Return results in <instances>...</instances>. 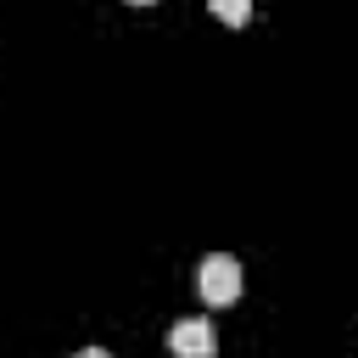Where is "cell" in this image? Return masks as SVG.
<instances>
[{"label":"cell","mask_w":358,"mask_h":358,"mask_svg":"<svg viewBox=\"0 0 358 358\" xmlns=\"http://www.w3.org/2000/svg\"><path fill=\"white\" fill-rule=\"evenodd\" d=\"M168 352H173V358H213V352H218V336H213L207 319H179V324L168 330Z\"/></svg>","instance_id":"obj_2"},{"label":"cell","mask_w":358,"mask_h":358,"mask_svg":"<svg viewBox=\"0 0 358 358\" xmlns=\"http://www.w3.org/2000/svg\"><path fill=\"white\" fill-rule=\"evenodd\" d=\"M196 285H201V302H207V308H229V302L241 296V263H235L229 252H213V257H201Z\"/></svg>","instance_id":"obj_1"},{"label":"cell","mask_w":358,"mask_h":358,"mask_svg":"<svg viewBox=\"0 0 358 358\" xmlns=\"http://www.w3.org/2000/svg\"><path fill=\"white\" fill-rule=\"evenodd\" d=\"M73 358H112V352H101V347H84V352H73Z\"/></svg>","instance_id":"obj_4"},{"label":"cell","mask_w":358,"mask_h":358,"mask_svg":"<svg viewBox=\"0 0 358 358\" xmlns=\"http://www.w3.org/2000/svg\"><path fill=\"white\" fill-rule=\"evenodd\" d=\"M213 17H224L229 28H241L252 17V0H213Z\"/></svg>","instance_id":"obj_3"},{"label":"cell","mask_w":358,"mask_h":358,"mask_svg":"<svg viewBox=\"0 0 358 358\" xmlns=\"http://www.w3.org/2000/svg\"><path fill=\"white\" fill-rule=\"evenodd\" d=\"M134 6H151V0H134Z\"/></svg>","instance_id":"obj_5"}]
</instances>
